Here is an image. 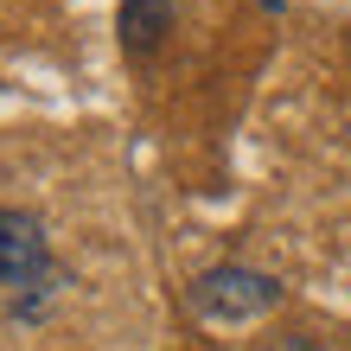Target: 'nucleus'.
Segmentation results:
<instances>
[{
  "instance_id": "obj_3",
  "label": "nucleus",
  "mask_w": 351,
  "mask_h": 351,
  "mask_svg": "<svg viewBox=\"0 0 351 351\" xmlns=\"http://www.w3.org/2000/svg\"><path fill=\"white\" fill-rule=\"evenodd\" d=\"M121 45H128L134 58H147L160 38L173 32V0H121Z\"/></svg>"
},
{
  "instance_id": "obj_2",
  "label": "nucleus",
  "mask_w": 351,
  "mask_h": 351,
  "mask_svg": "<svg viewBox=\"0 0 351 351\" xmlns=\"http://www.w3.org/2000/svg\"><path fill=\"white\" fill-rule=\"evenodd\" d=\"M275 306H281V281L262 275V268H243V262L204 268L192 281V313H204V319H256V313H275Z\"/></svg>"
},
{
  "instance_id": "obj_5",
  "label": "nucleus",
  "mask_w": 351,
  "mask_h": 351,
  "mask_svg": "<svg viewBox=\"0 0 351 351\" xmlns=\"http://www.w3.org/2000/svg\"><path fill=\"white\" fill-rule=\"evenodd\" d=\"M281 351H306V345H281Z\"/></svg>"
},
{
  "instance_id": "obj_1",
  "label": "nucleus",
  "mask_w": 351,
  "mask_h": 351,
  "mask_svg": "<svg viewBox=\"0 0 351 351\" xmlns=\"http://www.w3.org/2000/svg\"><path fill=\"white\" fill-rule=\"evenodd\" d=\"M58 287H64V268L51 262V237L32 211H13L0 204V306L13 319H32Z\"/></svg>"
},
{
  "instance_id": "obj_4",
  "label": "nucleus",
  "mask_w": 351,
  "mask_h": 351,
  "mask_svg": "<svg viewBox=\"0 0 351 351\" xmlns=\"http://www.w3.org/2000/svg\"><path fill=\"white\" fill-rule=\"evenodd\" d=\"M262 7H268V13H275V7H281V0H262Z\"/></svg>"
}]
</instances>
